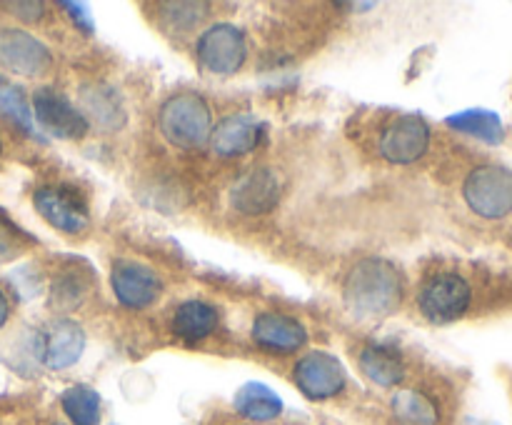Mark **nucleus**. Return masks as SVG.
<instances>
[{"label":"nucleus","mask_w":512,"mask_h":425,"mask_svg":"<svg viewBox=\"0 0 512 425\" xmlns=\"http://www.w3.org/2000/svg\"><path fill=\"white\" fill-rule=\"evenodd\" d=\"M403 300V278L383 258H365L350 268L343 283V303L360 320L388 318Z\"/></svg>","instance_id":"1"},{"label":"nucleus","mask_w":512,"mask_h":425,"mask_svg":"<svg viewBox=\"0 0 512 425\" xmlns=\"http://www.w3.org/2000/svg\"><path fill=\"white\" fill-rule=\"evenodd\" d=\"M158 128L170 145L180 150H198L210 143L213 115L205 98L193 90L175 93L160 105Z\"/></svg>","instance_id":"2"},{"label":"nucleus","mask_w":512,"mask_h":425,"mask_svg":"<svg viewBox=\"0 0 512 425\" xmlns=\"http://www.w3.org/2000/svg\"><path fill=\"white\" fill-rule=\"evenodd\" d=\"M463 198L475 215L488 220L512 213V170L503 165H480L463 183Z\"/></svg>","instance_id":"3"},{"label":"nucleus","mask_w":512,"mask_h":425,"mask_svg":"<svg viewBox=\"0 0 512 425\" xmlns=\"http://www.w3.org/2000/svg\"><path fill=\"white\" fill-rule=\"evenodd\" d=\"M473 300V288L458 273H438L428 278L420 288V313L435 325H448L463 318Z\"/></svg>","instance_id":"4"},{"label":"nucleus","mask_w":512,"mask_h":425,"mask_svg":"<svg viewBox=\"0 0 512 425\" xmlns=\"http://www.w3.org/2000/svg\"><path fill=\"white\" fill-rule=\"evenodd\" d=\"M195 55L200 65L213 75H233L243 68L248 58L245 33L233 23H215L200 33L195 43Z\"/></svg>","instance_id":"5"},{"label":"nucleus","mask_w":512,"mask_h":425,"mask_svg":"<svg viewBox=\"0 0 512 425\" xmlns=\"http://www.w3.org/2000/svg\"><path fill=\"white\" fill-rule=\"evenodd\" d=\"M33 205L40 218L60 233H83L88 228V203L83 195L68 185H45L33 193Z\"/></svg>","instance_id":"6"},{"label":"nucleus","mask_w":512,"mask_h":425,"mask_svg":"<svg viewBox=\"0 0 512 425\" xmlns=\"http://www.w3.org/2000/svg\"><path fill=\"white\" fill-rule=\"evenodd\" d=\"M0 68L8 73L38 78L53 68V53L35 35L18 28L0 30Z\"/></svg>","instance_id":"7"},{"label":"nucleus","mask_w":512,"mask_h":425,"mask_svg":"<svg viewBox=\"0 0 512 425\" xmlns=\"http://www.w3.org/2000/svg\"><path fill=\"white\" fill-rule=\"evenodd\" d=\"M293 380L305 398L328 400L343 393L345 368L335 355L325 353V350H313L295 363Z\"/></svg>","instance_id":"8"},{"label":"nucleus","mask_w":512,"mask_h":425,"mask_svg":"<svg viewBox=\"0 0 512 425\" xmlns=\"http://www.w3.org/2000/svg\"><path fill=\"white\" fill-rule=\"evenodd\" d=\"M380 155L395 165H410L430 148V125L420 115H400L380 133Z\"/></svg>","instance_id":"9"},{"label":"nucleus","mask_w":512,"mask_h":425,"mask_svg":"<svg viewBox=\"0 0 512 425\" xmlns=\"http://www.w3.org/2000/svg\"><path fill=\"white\" fill-rule=\"evenodd\" d=\"M33 118L38 120L48 133H53L55 138L78 140L90 130L88 120L80 113V108H75L68 100V95H63L55 88L35 90Z\"/></svg>","instance_id":"10"},{"label":"nucleus","mask_w":512,"mask_h":425,"mask_svg":"<svg viewBox=\"0 0 512 425\" xmlns=\"http://www.w3.org/2000/svg\"><path fill=\"white\" fill-rule=\"evenodd\" d=\"M110 285L113 293L125 308H148L158 300L160 278L148 268V265L133 263V260H118L110 270Z\"/></svg>","instance_id":"11"},{"label":"nucleus","mask_w":512,"mask_h":425,"mask_svg":"<svg viewBox=\"0 0 512 425\" xmlns=\"http://www.w3.org/2000/svg\"><path fill=\"white\" fill-rule=\"evenodd\" d=\"M265 135V125L255 115L238 113L220 120L210 133V148L220 158H240L253 153Z\"/></svg>","instance_id":"12"},{"label":"nucleus","mask_w":512,"mask_h":425,"mask_svg":"<svg viewBox=\"0 0 512 425\" xmlns=\"http://www.w3.org/2000/svg\"><path fill=\"white\" fill-rule=\"evenodd\" d=\"M80 113L85 115V120L95 123L103 130H120L128 123V110H125L123 98H120L118 90L108 83H85L80 88Z\"/></svg>","instance_id":"13"},{"label":"nucleus","mask_w":512,"mask_h":425,"mask_svg":"<svg viewBox=\"0 0 512 425\" xmlns=\"http://www.w3.org/2000/svg\"><path fill=\"white\" fill-rule=\"evenodd\" d=\"M253 340L270 353H295L308 343V330L290 315L260 313L253 320Z\"/></svg>","instance_id":"14"},{"label":"nucleus","mask_w":512,"mask_h":425,"mask_svg":"<svg viewBox=\"0 0 512 425\" xmlns=\"http://www.w3.org/2000/svg\"><path fill=\"white\" fill-rule=\"evenodd\" d=\"M280 198V180L275 175V170L270 168H255L250 170L245 178H240L235 183L233 200L235 210L245 215H263L268 210L275 208Z\"/></svg>","instance_id":"15"},{"label":"nucleus","mask_w":512,"mask_h":425,"mask_svg":"<svg viewBox=\"0 0 512 425\" xmlns=\"http://www.w3.org/2000/svg\"><path fill=\"white\" fill-rule=\"evenodd\" d=\"M85 350V333L75 320L60 318L50 325L43 345V363L50 370L70 368L80 360Z\"/></svg>","instance_id":"16"},{"label":"nucleus","mask_w":512,"mask_h":425,"mask_svg":"<svg viewBox=\"0 0 512 425\" xmlns=\"http://www.w3.org/2000/svg\"><path fill=\"white\" fill-rule=\"evenodd\" d=\"M360 370H363L365 378L373 380L375 385L393 388V385L403 383L405 360L393 345L370 343L360 350Z\"/></svg>","instance_id":"17"},{"label":"nucleus","mask_w":512,"mask_h":425,"mask_svg":"<svg viewBox=\"0 0 512 425\" xmlns=\"http://www.w3.org/2000/svg\"><path fill=\"white\" fill-rule=\"evenodd\" d=\"M218 328V310L205 300H185L173 315V333L185 343H198Z\"/></svg>","instance_id":"18"},{"label":"nucleus","mask_w":512,"mask_h":425,"mask_svg":"<svg viewBox=\"0 0 512 425\" xmlns=\"http://www.w3.org/2000/svg\"><path fill=\"white\" fill-rule=\"evenodd\" d=\"M233 405L243 418L258 420V423L275 420L283 413V400H280V395L265 383H258V380L240 385L233 398Z\"/></svg>","instance_id":"19"},{"label":"nucleus","mask_w":512,"mask_h":425,"mask_svg":"<svg viewBox=\"0 0 512 425\" xmlns=\"http://www.w3.org/2000/svg\"><path fill=\"white\" fill-rule=\"evenodd\" d=\"M445 123L450 125L453 130L465 135H473V138L483 140L488 145H500L505 140V128L503 120H500L498 113L485 108H468L460 110V113L450 115Z\"/></svg>","instance_id":"20"},{"label":"nucleus","mask_w":512,"mask_h":425,"mask_svg":"<svg viewBox=\"0 0 512 425\" xmlns=\"http://www.w3.org/2000/svg\"><path fill=\"white\" fill-rule=\"evenodd\" d=\"M390 410L398 425H438L440 408L423 390H398L390 400Z\"/></svg>","instance_id":"21"},{"label":"nucleus","mask_w":512,"mask_h":425,"mask_svg":"<svg viewBox=\"0 0 512 425\" xmlns=\"http://www.w3.org/2000/svg\"><path fill=\"white\" fill-rule=\"evenodd\" d=\"M60 405L73 425H100V395L90 385H70Z\"/></svg>","instance_id":"22"},{"label":"nucleus","mask_w":512,"mask_h":425,"mask_svg":"<svg viewBox=\"0 0 512 425\" xmlns=\"http://www.w3.org/2000/svg\"><path fill=\"white\" fill-rule=\"evenodd\" d=\"M0 113L8 115L18 128H23L28 135H35L33 108L25 100L23 90L13 85L10 80L0 78Z\"/></svg>","instance_id":"23"},{"label":"nucleus","mask_w":512,"mask_h":425,"mask_svg":"<svg viewBox=\"0 0 512 425\" xmlns=\"http://www.w3.org/2000/svg\"><path fill=\"white\" fill-rule=\"evenodd\" d=\"M158 10L173 30H190L208 15V3H158Z\"/></svg>","instance_id":"24"},{"label":"nucleus","mask_w":512,"mask_h":425,"mask_svg":"<svg viewBox=\"0 0 512 425\" xmlns=\"http://www.w3.org/2000/svg\"><path fill=\"white\" fill-rule=\"evenodd\" d=\"M83 298H85V288H80L78 278H75V283L73 278H65L63 283L55 288V300H58L60 305H65V308H75V305L83 303Z\"/></svg>","instance_id":"25"},{"label":"nucleus","mask_w":512,"mask_h":425,"mask_svg":"<svg viewBox=\"0 0 512 425\" xmlns=\"http://www.w3.org/2000/svg\"><path fill=\"white\" fill-rule=\"evenodd\" d=\"M60 8L68 13V18L73 20V23L78 25V28L83 30L85 35L95 33V20H93V15L88 13V8H85L83 3H60Z\"/></svg>","instance_id":"26"},{"label":"nucleus","mask_w":512,"mask_h":425,"mask_svg":"<svg viewBox=\"0 0 512 425\" xmlns=\"http://www.w3.org/2000/svg\"><path fill=\"white\" fill-rule=\"evenodd\" d=\"M5 8L15 15V18L25 20V23H35V20L43 18L45 3L40 0H28V3H8Z\"/></svg>","instance_id":"27"},{"label":"nucleus","mask_w":512,"mask_h":425,"mask_svg":"<svg viewBox=\"0 0 512 425\" xmlns=\"http://www.w3.org/2000/svg\"><path fill=\"white\" fill-rule=\"evenodd\" d=\"M8 315H10V303H8V298H5L3 290H0V328L8 323Z\"/></svg>","instance_id":"28"},{"label":"nucleus","mask_w":512,"mask_h":425,"mask_svg":"<svg viewBox=\"0 0 512 425\" xmlns=\"http://www.w3.org/2000/svg\"><path fill=\"white\" fill-rule=\"evenodd\" d=\"M343 8H350V10H370V8H375V3H345Z\"/></svg>","instance_id":"29"},{"label":"nucleus","mask_w":512,"mask_h":425,"mask_svg":"<svg viewBox=\"0 0 512 425\" xmlns=\"http://www.w3.org/2000/svg\"><path fill=\"white\" fill-rule=\"evenodd\" d=\"M465 425H498V423H490V420H468Z\"/></svg>","instance_id":"30"},{"label":"nucleus","mask_w":512,"mask_h":425,"mask_svg":"<svg viewBox=\"0 0 512 425\" xmlns=\"http://www.w3.org/2000/svg\"><path fill=\"white\" fill-rule=\"evenodd\" d=\"M0 153H3V143H0Z\"/></svg>","instance_id":"31"},{"label":"nucleus","mask_w":512,"mask_h":425,"mask_svg":"<svg viewBox=\"0 0 512 425\" xmlns=\"http://www.w3.org/2000/svg\"><path fill=\"white\" fill-rule=\"evenodd\" d=\"M55 425H60V423H55Z\"/></svg>","instance_id":"32"}]
</instances>
